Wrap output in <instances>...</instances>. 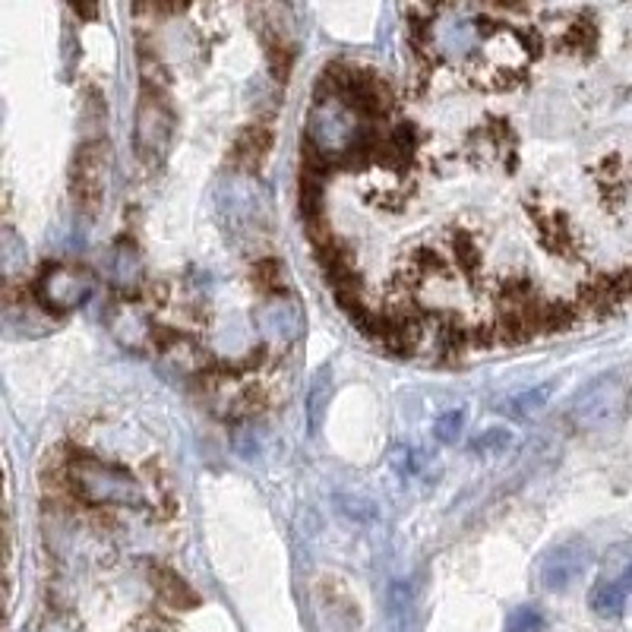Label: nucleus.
<instances>
[{"instance_id": "18", "label": "nucleus", "mask_w": 632, "mask_h": 632, "mask_svg": "<svg viewBox=\"0 0 632 632\" xmlns=\"http://www.w3.org/2000/svg\"><path fill=\"white\" fill-rule=\"evenodd\" d=\"M190 0H136V7L140 10H152V13H177L184 10Z\"/></svg>"}, {"instance_id": "14", "label": "nucleus", "mask_w": 632, "mask_h": 632, "mask_svg": "<svg viewBox=\"0 0 632 632\" xmlns=\"http://www.w3.org/2000/svg\"><path fill=\"white\" fill-rule=\"evenodd\" d=\"M509 443H512V433L503 430V427H493V430L484 433L481 440H474L471 449H474V452H481V456H487V452H503Z\"/></svg>"}, {"instance_id": "15", "label": "nucleus", "mask_w": 632, "mask_h": 632, "mask_svg": "<svg viewBox=\"0 0 632 632\" xmlns=\"http://www.w3.org/2000/svg\"><path fill=\"white\" fill-rule=\"evenodd\" d=\"M465 430V411H446L443 418L437 421V437L443 443H452Z\"/></svg>"}, {"instance_id": "8", "label": "nucleus", "mask_w": 632, "mask_h": 632, "mask_svg": "<svg viewBox=\"0 0 632 632\" xmlns=\"http://www.w3.org/2000/svg\"><path fill=\"white\" fill-rule=\"evenodd\" d=\"M269 149H272L269 127H247V130H241V136H237L231 146V165L244 168V171H256V168H263Z\"/></svg>"}, {"instance_id": "16", "label": "nucleus", "mask_w": 632, "mask_h": 632, "mask_svg": "<svg viewBox=\"0 0 632 632\" xmlns=\"http://www.w3.org/2000/svg\"><path fill=\"white\" fill-rule=\"evenodd\" d=\"M538 629H541V617H538V610H531V607L516 610V614L506 620V632H538Z\"/></svg>"}, {"instance_id": "12", "label": "nucleus", "mask_w": 632, "mask_h": 632, "mask_svg": "<svg viewBox=\"0 0 632 632\" xmlns=\"http://www.w3.org/2000/svg\"><path fill=\"white\" fill-rule=\"evenodd\" d=\"M591 607H595L601 617H620L626 607V585L601 582L595 588V595H591Z\"/></svg>"}, {"instance_id": "21", "label": "nucleus", "mask_w": 632, "mask_h": 632, "mask_svg": "<svg viewBox=\"0 0 632 632\" xmlns=\"http://www.w3.org/2000/svg\"><path fill=\"white\" fill-rule=\"evenodd\" d=\"M626 588H632V566H629V572H626V582H623Z\"/></svg>"}, {"instance_id": "10", "label": "nucleus", "mask_w": 632, "mask_h": 632, "mask_svg": "<svg viewBox=\"0 0 632 632\" xmlns=\"http://www.w3.org/2000/svg\"><path fill=\"white\" fill-rule=\"evenodd\" d=\"M329 395H332V370L320 367V373L313 377V386L307 392V411H310V430L320 433L323 414L329 411Z\"/></svg>"}, {"instance_id": "2", "label": "nucleus", "mask_w": 632, "mask_h": 632, "mask_svg": "<svg viewBox=\"0 0 632 632\" xmlns=\"http://www.w3.org/2000/svg\"><path fill=\"white\" fill-rule=\"evenodd\" d=\"M95 291V275L83 263H48L32 285V298L38 307L54 313L79 310Z\"/></svg>"}, {"instance_id": "4", "label": "nucleus", "mask_w": 632, "mask_h": 632, "mask_svg": "<svg viewBox=\"0 0 632 632\" xmlns=\"http://www.w3.org/2000/svg\"><path fill=\"white\" fill-rule=\"evenodd\" d=\"M108 174H111V152L108 143H86L79 146L73 168H70V184H73V200L79 203L83 212H98L105 203L108 190Z\"/></svg>"}, {"instance_id": "9", "label": "nucleus", "mask_w": 632, "mask_h": 632, "mask_svg": "<svg viewBox=\"0 0 632 632\" xmlns=\"http://www.w3.org/2000/svg\"><path fill=\"white\" fill-rule=\"evenodd\" d=\"M149 579L158 591V598H162L165 604L177 607V610H187V607H196L200 604V598L193 595V588L177 576V572L165 569V566H152L149 569Z\"/></svg>"}, {"instance_id": "17", "label": "nucleus", "mask_w": 632, "mask_h": 632, "mask_svg": "<svg viewBox=\"0 0 632 632\" xmlns=\"http://www.w3.org/2000/svg\"><path fill=\"white\" fill-rule=\"evenodd\" d=\"M547 395H550V389H547V386H541V389H535V392H525V395H519V399H516V411H519V414L538 411V408L547 402Z\"/></svg>"}, {"instance_id": "5", "label": "nucleus", "mask_w": 632, "mask_h": 632, "mask_svg": "<svg viewBox=\"0 0 632 632\" xmlns=\"http://www.w3.org/2000/svg\"><path fill=\"white\" fill-rule=\"evenodd\" d=\"M626 402V389L620 386L617 377H604L591 383L576 402V421L582 427H604L617 418Z\"/></svg>"}, {"instance_id": "3", "label": "nucleus", "mask_w": 632, "mask_h": 632, "mask_svg": "<svg viewBox=\"0 0 632 632\" xmlns=\"http://www.w3.org/2000/svg\"><path fill=\"white\" fill-rule=\"evenodd\" d=\"M174 140V111L162 92V83H146L136 111V155L143 165L162 162Z\"/></svg>"}, {"instance_id": "1", "label": "nucleus", "mask_w": 632, "mask_h": 632, "mask_svg": "<svg viewBox=\"0 0 632 632\" xmlns=\"http://www.w3.org/2000/svg\"><path fill=\"white\" fill-rule=\"evenodd\" d=\"M64 478L70 493L92 509H140L146 506V490L133 474L117 465L92 456L86 449H73L64 462Z\"/></svg>"}, {"instance_id": "20", "label": "nucleus", "mask_w": 632, "mask_h": 632, "mask_svg": "<svg viewBox=\"0 0 632 632\" xmlns=\"http://www.w3.org/2000/svg\"><path fill=\"white\" fill-rule=\"evenodd\" d=\"M493 4L503 7V10H522V7H525V0H493Z\"/></svg>"}, {"instance_id": "19", "label": "nucleus", "mask_w": 632, "mask_h": 632, "mask_svg": "<svg viewBox=\"0 0 632 632\" xmlns=\"http://www.w3.org/2000/svg\"><path fill=\"white\" fill-rule=\"evenodd\" d=\"M130 632H171L165 620H158V617H143V620H136Z\"/></svg>"}, {"instance_id": "6", "label": "nucleus", "mask_w": 632, "mask_h": 632, "mask_svg": "<svg viewBox=\"0 0 632 632\" xmlns=\"http://www.w3.org/2000/svg\"><path fill=\"white\" fill-rule=\"evenodd\" d=\"M585 572V550L579 544H563L547 557L541 569V582L550 591H563Z\"/></svg>"}, {"instance_id": "7", "label": "nucleus", "mask_w": 632, "mask_h": 632, "mask_svg": "<svg viewBox=\"0 0 632 632\" xmlns=\"http://www.w3.org/2000/svg\"><path fill=\"white\" fill-rule=\"evenodd\" d=\"M481 42V29H478V19H468V16H446L440 19L437 26V48L449 57H465L478 48Z\"/></svg>"}, {"instance_id": "11", "label": "nucleus", "mask_w": 632, "mask_h": 632, "mask_svg": "<svg viewBox=\"0 0 632 632\" xmlns=\"http://www.w3.org/2000/svg\"><path fill=\"white\" fill-rule=\"evenodd\" d=\"M250 275H253L256 288L266 291V294H282L288 288V272H285V266L279 260H272V256H266V260H256Z\"/></svg>"}, {"instance_id": "13", "label": "nucleus", "mask_w": 632, "mask_h": 632, "mask_svg": "<svg viewBox=\"0 0 632 632\" xmlns=\"http://www.w3.org/2000/svg\"><path fill=\"white\" fill-rule=\"evenodd\" d=\"M563 48L569 51H588V48H595V26H588V23H576V26H569L566 35H563Z\"/></svg>"}]
</instances>
